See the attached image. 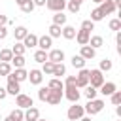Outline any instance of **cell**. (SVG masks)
Segmentation results:
<instances>
[{
	"mask_svg": "<svg viewBox=\"0 0 121 121\" xmlns=\"http://www.w3.org/2000/svg\"><path fill=\"white\" fill-rule=\"evenodd\" d=\"M95 55H96V49H93L91 45H81L79 57H83L85 60H91V59H95Z\"/></svg>",
	"mask_w": 121,
	"mask_h": 121,
	"instance_id": "15",
	"label": "cell"
},
{
	"mask_svg": "<svg viewBox=\"0 0 121 121\" xmlns=\"http://www.w3.org/2000/svg\"><path fill=\"white\" fill-rule=\"evenodd\" d=\"M102 83H104V74H102L98 68L89 70V85H91V87H95V89H98Z\"/></svg>",
	"mask_w": 121,
	"mask_h": 121,
	"instance_id": "3",
	"label": "cell"
},
{
	"mask_svg": "<svg viewBox=\"0 0 121 121\" xmlns=\"http://www.w3.org/2000/svg\"><path fill=\"white\" fill-rule=\"evenodd\" d=\"M51 43H53V38H49L45 34V36H38V45L36 47H40L42 51H49L51 49Z\"/></svg>",
	"mask_w": 121,
	"mask_h": 121,
	"instance_id": "13",
	"label": "cell"
},
{
	"mask_svg": "<svg viewBox=\"0 0 121 121\" xmlns=\"http://www.w3.org/2000/svg\"><path fill=\"white\" fill-rule=\"evenodd\" d=\"M98 70L104 74V72H110L112 70V60H108V59H102L100 60V66H98Z\"/></svg>",
	"mask_w": 121,
	"mask_h": 121,
	"instance_id": "35",
	"label": "cell"
},
{
	"mask_svg": "<svg viewBox=\"0 0 121 121\" xmlns=\"http://www.w3.org/2000/svg\"><path fill=\"white\" fill-rule=\"evenodd\" d=\"M6 91H8V95H13V96H17V95L21 93V87H19V83H17V81H8V85H6Z\"/></svg>",
	"mask_w": 121,
	"mask_h": 121,
	"instance_id": "20",
	"label": "cell"
},
{
	"mask_svg": "<svg viewBox=\"0 0 121 121\" xmlns=\"http://www.w3.org/2000/svg\"><path fill=\"white\" fill-rule=\"evenodd\" d=\"M89 38H91V34L85 32V30H81V28L76 32V42H78L79 45H87V43H89Z\"/></svg>",
	"mask_w": 121,
	"mask_h": 121,
	"instance_id": "18",
	"label": "cell"
},
{
	"mask_svg": "<svg viewBox=\"0 0 121 121\" xmlns=\"http://www.w3.org/2000/svg\"><path fill=\"white\" fill-rule=\"evenodd\" d=\"M23 45H25V49L36 47V45H38V36H36V34H32V32H28V34L23 38Z\"/></svg>",
	"mask_w": 121,
	"mask_h": 121,
	"instance_id": "14",
	"label": "cell"
},
{
	"mask_svg": "<svg viewBox=\"0 0 121 121\" xmlns=\"http://www.w3.org/2000/svg\"><path fill=\"white\" fill-rule=\"evenodd\" d=\"M45 6H47V9L57 13V11H62L66 8V0H45Z\"/></svg>",
	"mask_w": 121,
	"mask_h": 121,
	"instance_id": "9",
	"label": "cell"
},
{
	"mask_svg": "<svg viewBox=\"0 0 121 121\" xmlns=\"http://www.w3.org/2000/svg\"><path fill=\"white\" fill-rule=\"evenodd\" d=\"M83 110H85V113H89L93 117V115H96V113H100L104 110V100L102 98H93L83 106Z\"/></svg>",
	"mask_w": 121,
	"mask_h": 121,
	"instance_id": "1",
	"label": "cell"
},
{
	"mask_svg": "<svg viewBox=\"0 0 121 121\" xmlns=\"http://www.w3.org/2000/svg\"><path fill=\"white\" fill-rule=\"evenodd\" d=\"M49 89H53V91H62L64 89V83L59 79V78H53L51 81H49V85H47Z\"/></svg>",
	"mask_w": 121,
	"mask_h": 121,
	"instance_id": "28",
	"label": "cell"
},
{
	"mask_svg": "<svg viewBox=\"0 0 121 121\" xmlns=\"http://www.w3.org/2000/svg\"><path fill=\"white\" fill-rule=\"evenodd\" d=\"M62 98H64V96H62V91H53V89H49V95H47L45 102L51 104V106H57V104H60Z\"/></svg>",
	"mask_w": 121,
	"mask_h": 121,
	"instance_id": "8",
	"label": "cell"
},
{
	"mask_svg": "<svg viewBox=\"0 0 121 121\" xmlns=\"http://www.w3.org/2000/svg\"><path fill=\"white\" fill-rule=\"evenodd\" d=\"M108 26H110V30L119 32V30H121V19H112V21L108 23Z\"/></svg>",
	"mask_w": 121,
	"mask_h": 121,
	"instance_id": "39",
	"label": "cell"
},
{
	"mask_svg": "<svg viewBox=\"0 0 121 121\" xmlns=\"http://www.w3.org/2000/svg\"><path fill=\"white\" fill-rule=\"evenodd\" d=\"M110 98H112V104H113V106H121V91L112 93V95H110Z\"/></svg>",
	"mask_w": 121,
	"mask_h": 121,
	"instance_id": "41",
	"label": "cell"
},
{
	"mask_svg": "<svg viewBox=\"0 0 121 121\" xmlns=\"http://www.w3.org/2000/svg\"><path fill=\"white\" fill-rule=\"evenodd\" d=\"M34 60H36V62H40V64H43V62L47 60V51H42V49H38V51L34 53Z\"/></svg>",
	"mask_w": 121,
	"mask_h": 121,
	"instance_id": "31",
	"label": "cell"
},
{
	"mask_svg": "<svg viewBox=\"0 0 121 121\" xmlns=\"http://www.w3.org/2000/svg\"><path fill=\"white\" fill-rule=\"evenodd\" d=\"M53 68H55V64H53V62H49V60H45V62L42 64V74L53 76Z\"/></svg>",
	"mask_w": 121,
	"mask_h": 121,
	"instance_id": "32",
	"label": "cell"
},
{
	"mask_svg": "<svg viewBox=\"0 0 121 121\" xmlns=\"http://www.w3.org/2000/svg\"><path fill=\"white\" fill-rule=\"evenodd\" d=\"M113 4H115V8H121V0H113Z\"/></svg>",
	"mask_w": 121,
	"mask_h": 121,
	"instance_id": "51",
	"label": "cell"
},
{
	"mask_svg": "<svg viewBox=\"0 0 121 121\" xmlns=\"http://www.w3.org/2000/svg\"><path fill=\"white\" fill-rule=\"evenodd\" d=\"M98 9L102 11V15H112L117 8H115V4H113V0H104L102 4H98Z\"/></svg>",
	"mask_w": 121,
	"mask_h": 121,
	"instance_id": "12",
	"label": "cell"
},
{
	"mask_svg": "<svg viewBox=\"0 0 121 121\" xmlns=\"http://www.w3.org/2000/svg\"><path fill=\"white\" fill-rule=\"evenodd\" d=\"M8 23H9V19H8L6 15H2V13H0V26H6Z\"/></svg>",
	"mask_w": 121,
	"mask_h": 121,
	"instance_id": "46",
	"label": "cell"
},
{
	"mask_svg": "<svg viewBox=\"0 0 121 121\" xmlns=\"http://www.w3.org/2000/svg\"><path fill=\"white\" fill-rule=\"evenodd\" d=\"M62 96L68 98L72 104H76V102L79 100L81 93H79V89H78L76 85H64V89H62Z\"/></svg>",
	"mask_w": 121,
	"mask_h": 121,
	"instance_id": "2",
	"label": "cell"
},
{
	"mask_svg": "<svg viewBox=\"0 0 121 121\" xmlns=\"http://www.w3.org/2000/svg\"><path fill=\"white\" fill-rule=\"evenodd\" d=\"M81 30H85V32H89V34H91V30H95V23H93V21H89V19H87V21H83V23H81Z\"/></svg>",
	"mask_w": 121,
	"mask_h": 121,
	"instance_id": "42",
	"label": "cell"
},
{
	"mask_svg": "<svg viewBox=\"0 0 121 121\" xmlns=\"http://www.w3.org/2000/svg\"><path fill=\"white\" fill-rule=\"evenodd\" d=\"M83 115H85V110H83V106H79L78 102L72 104V106L68 108V112H66V117H68L70 121H79Z\"/></svg>",
	"mask_w": 121,
	"mask_h": 121,
	"instance_id": "4",
	"label": "cell"
},
{
	"mask_svg": "<svg viewBox=\"0 0 121 121\" xmlns=\"http://www.w3.org/2000/svg\"><path fill=\"white\" fill-rule=\"evenodd\" d=\"M9 64H11V68H23L25 66V55H13Z\"/></svg>",
	"mask_w": 121,
	"mask_h": 121,
	"instance_id": "22",
	"label": "cell"
},
{
	"mask_svg": "<svg viewBox=\"0 0 121 121\" xmlns=\"http://www.w3.org/2000/svg\"><path fill=\"white\" fill-rule=\"evenodd\" d=\"M60 76H66V66L62 62L55 64V68H53V78H60Z\"/></svg>",
	"mask_w": 121,
	"mask_h": 121,
	"instance_id": "27",
	"label": "cell"
},
{
	"mask_svg": "<svg viewBox=\"0 0 121 121\" xmlns=\"http://www.w3.org/2000/svg\"><path fill=\"white\" fill-rule=\"evenodd\" d=\"M34 6H45V0H32Z\"/></svg>",
	"mask_w": 121,
	"mask_h": 121,
	"instance_id": "48",
	"label": "cell"
},
{
	"mask_svg": "<svg viewBox=\"0 0 121 121\" xmlns=\"http://www.w3.org/2000/svg\"><path fill=\"white\" fill-rule=\"evenodd\" d=\"M26 79H28L32 85H40V83H42V79H43V74H42V70H38V68H32V70L28 72Z\"/></svg>",
	"mask_w": 121,
	"mask_h": 121,
	"instance_id": "10",
	"label": "cell"
},
{
	"mask_svg": "<svg viewBox=\"0 0 121 121\" xmlns=\"http://www.w3.org/2000/svg\"><path fill=\"white\" fill-rule=\"evenodd\" d=\"M47 60L53 62V64H59L64 60V51L62 49H49L47 51Z\"/></svg>",
	"mask_w": 121,
	"mask_h": 121,
	"instance_id": "7",
	"label": "cell"
},
{
	"mask_svg": "<svg viewBox=\"0 0 121 121\" xmlns=\"http://www.w3.org/2000/svg\"><path fill=\"white\" fill-rule=\"evenodd\" d=\"M64 85H76V76H66Z\"/></svg>",
	"mask_w": 121,
	"mask_h": 121,
	"instance_id": "44",
	"label": "cell"
},
{
	"mask_svg": "<svg viewBox=\"0 0 121 121\" xmlns=\"http://www.w3.org/2000/svg\"><path fill=\"white\" fill-rule=\"evenodd\" d=\"M25 45H23V42H15L13 43V47H11V53L13 55H25Z\"/></svg>",
	"mask_w": 121,
	"mask_h": 121,
	"instance_id": "29",
	"label": "cell"
},
{
	"mask_svg": "<svg viewBox=\"0 0 121 121\" xmlns=\"http://www.w3.org/2000/svg\"><path fill=\"white\" fill-rule=\"evenodd\" d=\"M79 121H93V119H91V115H87V117H85V115H83V117H81V119H79Z\"/></svg>",
	"mask_w": 121,
	"mask_h": 121,
	"instance_id": "50",
	"label": "cell"
},
{
	"mask_svg": "<svg viewBox=\"0 0 121 121\" xmlns=\"http://www.w3.org/2000/svg\"><path fill=\"white\" fill-rule=\"evenodd\" d=\"M6 38H8V28L0 26V40H6Z\"/></svg>",
	"mask_w": 121,
	"mask_h": 121,
	"instance_id": "45",
	"label": "cell"
},
{
	"mask_svg": "<svg viewBox=\"0 0 121 121\" xmlns=\"http://www.w3.org/2000/svg\"><path fill=\"white\" fill-rule=\"evenodd\" d=\"M38 121H45V119H38Z\"/></svg>",
	"mask_w": 121,
	"mask_h": 121,
	"instance_id": "54",
	"label": "cell"
},
{
	"mask_svg": "<svg viewBox=\"0 0 121 121\" xmlns=\"http://www.w3.org/2000/svg\"><path fill=\"white\" fill-rule=\"evenodd\" d=\"M66 8H68V11H70V13H78V11H79V8H81V4H78V2L70 0V2H66Z\"/></svg>",
	"mask_w": 121,
	"mask_h": 121,
	"instance_id": "36",
	"label": "cell"
},
{
	"mask_svg": "<svg viewBox=\"0 0 121 121\" xmlns=\"http://www.w3.org/2000/svg\"><path fill=\"white\" fill-rule=\"evenodd\" d=\"M13 34H15V42H23V38L28 34V30H26V26H17L13 30Z\"/></svg>",
	"mask_w": 121,
	"mask_h": 121,
	"instance_id": "24",
	"label": "cell"
},
{
	"mask_svg": "<svg viewBox=\"0 0 121 121\" xmlns=\"http://www.w3.org/2000/svg\"><path fill=\"white\" fill-rule=\"evenodd\" d=\"M11 64L9 62H0V76H8V74H11Z\"/></svg>",
	"mask_w": 121,
	"mask_h": 121,
	"instance_id": "37",
	"label": "cell"
},
{
	"mask_svg": "<svg viewBox=\"0 0 121 121\" xmlns=\"http://www.w3.org/2000/svg\"><path fill=\"white\" fill-rule=\"evenodd\" d=\"M34 8H36V6H34V2H32V0H28V2H25V4L21 6L23 13H32V11H34Z\"/></svg>",
	"mask_w": 121,
	"mask_h": 121,
	"instance_id": "38",
	"label": "cell"
},
{
	"mask_svg": "<svg viewBox=\"0 0 121 121\" xmlns=\"http://www.w3.org/2000/svg\"><path fill=\"white\" fill-rule=\"evenodd\" d=\"M96 95H98V89H95V87H91V85L85 87V96H87V100L96 98Z\"/></svg>",
	"mask_w": 121,
	"mask_h": 121,
	"instance_id": "33",
	"label": "cell"
},
{
	"mask_svg": "<svg viewBox=\"0 0 121 121\" xmlns=\"http://www.w3.org/2000/svg\"><path fill=\"white\" fill-rule=\"evenodd\" d=\"M8 96V91H6V87H0V100H4Z\"/></svg>",
	"mask_w": 121,
	"mask_h": 121,
	"instance_id": "47",
	"label": "cell"
},
{
	"mask_svg": "<svg viewBox=\"0 0 121 121\" xmlns=\"http://www.w3.org/2000/svg\"><path fill=\"white\" fill-rule=\"evenodd\" d=\"M72 66H74V68H78V70L85 68V59H83V57H79V55H74V57H72Z\"/></svg>",
	"mask_w": 121,
	"mask_h": 121,
	"instance_id": "26",
	"label": "cell"
},
{
	"mask_svg": "<svg viewBox=\"0 0 121 121\" xmlns=\"http://www.w3.org/2000/svg\"><path fill=\"white\" fill-rule=\"evenodd\" d=\"M104 19V15H102V11L98 9V8H95L93 11H91V19L89 21H93V23H96V21H102Z\"/></svg>",
	"mask_w": 121,
	"mask_h": 121,
	"instance_id": "34",
	"label": "cell"
},
{
	"mask_svg": "<svg viewBox=\"0 0 121 121\" xmlns=\"http://www.w3.org/2000/svg\"><path fill=\"white\" fill-rule=\"evenodd\" d=\"M15 104H17V108L26 110V108H32V106H34V100H32V96H30V95L19 93V95L15 96Z\"/></svg>",
	"mask_w": 121,
	"mask_h": 121,
	"instance_id": "5",
	"label": "cell"
},
{
	"mask_svg": "<svg viewBox=\"0 0 121 121\" xmlns=\"http://www.w3.org/2000/svg\"><path fill=\"white\" fill-rule=\"evenodd\" d=\"M87 45H91L93 49H98V47H102V45H104V38H102V36H91Z\"/></svg>",
	"mask_w": 121,
	"mask_h": 121,
	"instance_id": "21",
	"label": "cell"
},
{
	"mask_svg": "<svg viewBox=\"0 0 121 121\" xmlns=\"http://www.w3.org/2000/svg\"><path fill=\"white\" fill-rule=\"evenodd\" d=\"M89 85V70L87 68H81L79 74L76 76V87L78 89H85Z\"/></svg>",
	"mask_w": 121,
	"mask_h": 121,
	"instance_id": "6",
	"label": "cell"
},
{
	"mask_svg": "<svg viewBox=\"0 0 121 121\" xmlns=\"http://www.w3.org/2000/svg\"><path fill=\"white\" fill-rule=\"evenodd\" d=\"M47 95H49V87H40V89H38V98H40L42 102H45Z\"/></svg>",
	"mask_w": 121,
	"mask_h": 121,
	"instance_id": "43",
	"label": "cell"
},
{
	"mask_svg": "<svg viewBox=\"0 0 121 121\" xmlns=\"http://www.w3.org/2000/svg\"><path fill=\"white\" fill-rule=\"evenodd\" d=\"M49 38H59L60 36V26H57V25H51L49 26V34H47Z\"/></svg>",
	"mask_w": 121,
	"mask_h": 121,
	"instance_id": "40",
	"label": "cell"
},
{
	"mask_svg": "<svg viewBox=\"0 0 121 121\" xmlns=\"http://www.w3.org/2000/svg\"><path fill=\"white\" fill-rule=\"evenodd\" d=\"M38 119H40V110L38 108L32 106V108H26L25 110V119L23 121H38Z\"/></svg>",
	"mask_w": 121,
	"mask_h": 121,
	"instance_id": "16",
	"label": "cell"
},
{
	"mask_svg": "<svg viewBox=\"0 0 121 121\" xmlns=\"http://www.w3.org/2000/svg\"><path fill=\"white\" fill-rule=\"evenodd\" d=\"M53 25H57V26H64V25H66V15H64L62 11H57V13L53 15Z\"/></svg>",
	"mask_w": 121,
	"mask_h": 121,
	"instance_id": "23",
	"label": "cell"
},
{
	"mask_svg": "<svg viewBox=\"0 0 121 121\" xmlns=\"http://www.w3.org/2000/svg\"><path fill=\"white\" fill-rule=\"evenodd\" d=\"M11 59H13L11 49H2V51H0V62H9Z\"/></svg>",
	"mask_w": 121,
	"mask_h": 121,
	"instance_id": "30",
	"label": "cell"
},
{
	"mask_svg": "<svg viewBox=\"0 0 121 121\" xmlns=\"http://www.w3.org/2000/svg\"><path fill=\"white\" fill-rule=\"evenodd\" d=\"M93 2H95V4H102L104 0H93Z\"/></svg>",
	"mask_w": 121,
	"mask_h": 121,
	"instance_id": "52",
	"label": "cell"
},
{
	"mask_svg": "<svg viewBox=\"0 0 121 121\" xmlns=\"http://www.w3.org/2000/svg\"><path fill=\"white\" fill-rule=\"evenodd\" d=\"M11 74H13V78H15V81H17V83L25 81V79H26V76H28V72H26L25 68H15V70H11Z\"/></svg>",
	"mask_w": 121,
	"mask_h": 121,
	"instance_id": "19",
	"label": "cell"
},
{
	"mask_svg": "<svg viewBox=\"0 0 121 121\" xmlns=\"http://www.w3.org/2000/svg\"><path fill=\"white\" fill-rule=\"evenodd\" d=\"M9 117H11L13 121H23V119H25V110L15 108V110H11V112H9Z\"/></svg>",
	"mask_w": 121,
	"mask_h": 121,
	"instance_id": "25",
	"label": "cell"
},
{
	"mask_svg": "<svg viewBox=\"0 0 121 121\" xmlns=\"http://www.w3.org/2000/svg\"><path fill=\"white\" fill-rule=\"evenodd\" d=\"M76 32H78V30H76L74 26H70V25H64V26L60 28V36H62L64 40H74V38H76Z\"/></svg>",
	"mask_w": 121,
	"mask_h": 121,
	"instance_id": "17",
	"label": "cell"
},
{
	"mask_svg": "<svg viewBox=\"0 0 121 121\" xmlns=\"http://www.w3.org/2000/svg\"><path fill=\"white\" fill-rule=\"evenodd\" d=\"M74 2H78V4H81V2H83V0H74Z\"/></svg>",
	"mask_w": 121,
	"mask_h": 121,
	"instance_id": "53",
	"label": "cell"
},
{
	"mask_svg": "<svg viewBox=\"0 0 121 121\" xmlns=\"http://www.w3.org/2000/svg\"><path fill=\"white\" fill-rule=\"evenodd\" d=\"M15 2H17V6H19V8H21V6H23V4H25V2H28V0H15Z\"/></svg>",
	"mask_w": 121,
	"mask_h": 121,
	"instance_id": "49",
	"label": "cell"
},
{
	"mask_svg": "<svg viewBox=\"0 0 121 121\" xmlns=\"http://www.w3.org/2000/svg\"><path fill=\"white\" fill-rule=\"evenodd\" d=\"M98 89H100V91H98L100 95H104V96H110L112 93H115V91H117V85H115L113 81H104V83H102Z\"/></svg>",
	"mask_w": 121,
	"mask_h": 121,
	"instance_id": "11",
	"label": "cell"
}]
</instances>
